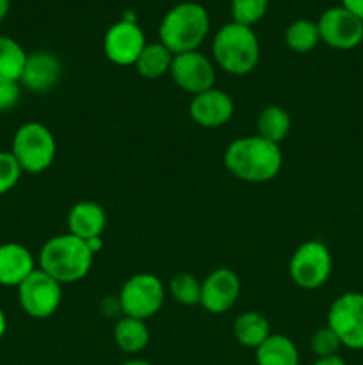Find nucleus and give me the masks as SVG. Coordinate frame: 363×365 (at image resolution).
<instances>
[{"label": "nucleus", "mask_w": 363, "mask_h": 365, "mask_svg": "<svg viewBox=\"0 0 363 365\" xmlns=\"http://www.w3.org/2000/svg\"><path fill=\"white\" fill-rule=\"evenodd\" d=\"M224 166L238 180L263 184L278 177L283 166L280 145L256 135L238 138L224 152Z\"/></svg>", "instance_id": "1"}, {"label": "nucleus", "mask_w": 363, "mask_h": 365, "mask_svg": "<svg viewBox=\"0 0 363 365\" xmlns=\"http://www.w3.org/2000/svg\"><path fill=\"white\" fill-rule=\"evenodd\" d=\"M210 31V16L198 2H182L171 7L159 27V41L173 56L194 52Z\"/></svg>", "instance_id": "2"}, {"label": "nucleus", "mask_w": 363, "mask_h": 365, "mask_svg": "<svg viewBox=\"0 0 363 365\" xmlns=\"http://www.w3.org/2000/svg\"><path fill=\"white\" fill-rule=\"evenodd\" d=\"M95 255L88 242L68 234L56 235L39 252V269L56 278L60 285L75 284L88 277Z\"/></svg>", "instance_id": "3"}, {"label": "nucleus", "mask_w": 363, "mask_h": 365, "mask_svg": "<svg viewBox=\"0 0 363 365\" xmlns=\"http://www.w3.org/2000/svg\"><path fill=\"white\" fill-rule=\"evenodd\" d=\"M212 53L221 70L235 77H244L258 64L260 43L251 27L230 21L214 36Z\"/></svg>", "instance_id": "4"}, {"label": "nucleus", "mask_w": 363, "mask_h": 365, "mask_svg": "<svg viewBox=\"0 0 363 365\" xmlns=\"http://www.w3.org/2000/svg\"><path fill=\"white\" fill-rule=\"evenodd\" d=\"M11 153L21 171L39 175L48 170L56 159V138L46 125L39 121H27L14 132Z\"/></svg>", "instance_id": "5"}, {"label": "nucleus", "mask_w": 363, "mask_h": 365, "mask_svg": "<svg viewBox=\"0 0 363 365\" xmlns=\"http://www.w3.org/2000/svg\"><path fill=\"white\" fill-rule=\"evenodd\" d=\"M117 299L123 316L146 321L162 309L166 302V285L152 273L134 274L123 284Z\"/></svg>", "instance_id": "6"}, {"label": "nucleus", "mask_w": 363, "mask_h": 365, "mask_svg": "<svg viewBox=\"0 0 363 365\" xmlns=\"http://www.w3.org/2000/svg\"><path fill=\"white\" fill-rule=\"evenodd\" d=\"M333 259L327 246L320 241H306L292 253L288 274L298 287L305 291L320 289L331 277Z\"/></svg>", "instance_id": "7"}, {"label": "nucleus", "mask_w": 363, "mask_h": 365, "mask_svg": "<svg viewBox=\"0 0 363 365\" xmlns=\"http://www.w3.org/2000/svg\"><path fill=\"white\" fill-rule=\"evenodd\" d=\"M16 289L21 310L34 319L52 317L63 299V289L59 282L39 267L28 274Z\"/></svg>", "instance_id": "8"}, {"label": "nucleus", "mask_w": 363, "mask_h": 365, "mask_svg": "<svg viewBox=\"0 0 363 365\" xmlns=\"http://www.w3.org/2000/svg\"><path fill=\"white\" fill-rule=\"evenodd\" d=\"M327 327L337 334L342 346L363 349V294L345 292L331 303L327 310Z\"/></svg>", "instance_id": "9"}, {"label": "nucleus", "mask_w": 363, "mask_h": 365, "mask_svg": "<svg viewBox=\"0 0 363 365\" xmlns=\"http://www.w3.org/2000/svg\"><path fill=\"white\" fill-rule=\"evenodd\" d=\"M320 41L337 50L356 48L363 41V21L345 7H330L320 14L319 21Z\"/></svg>", "instance_id": "10"}, {"label": "nucleus", "mask_w": 363, "mask_h": 365, "mask_svg": "<svg viewBox=\"0 0 363 365\" xmlns=\"http://www.w3.org/2000/svg\"><path fill=\"white\" fill-rule=\"evenodd\" d=\"M144 46V32L132 21H116L103 36V53L117 66H134Z\"/></svg>", "instance_id": "11"}, {"label": "nucleus", "mask_w": 363, "mask_h": 365, "mask_svg": "<svg viewBox=\"0 0 363 365\" xmlns=\"http://www.w3.org/2000/svg\"><path fill=\"white\" fill-rule=\"evenodd\" d=\"M169 75L178 88L184 89L185 93H191L192 96L212 89L216 82L214 64L198 50L174 56Z\"/></svg>", "instance_id": "12"}, {"label": "nucleus", "mask_w": 363, "mask_h": 365, "mask_svg": "<svg viewBox=\"0 0 363 365\" xmlns=\"http://www.w3.org/2000/svg\"><path fill=\"white\" fill-rule=\"evenodd\" d=\"M241 296V278L233 269L217 267L201 282L199 305L210 314H224L237 303Z\"/></svg>", "instance_id": "13"}, {"label": "nucleus", "mask_w": 363, "mask_h": 365, "mask_svg": "<svg viewBox=\"0 0 363 365\" xmlns=\"http://www.w3.org/2000/svg\"><path fill=\"white\" fill-rule=\"evenodd\" d=\"M233 98L216 88L194 95L189 103V116L203 128L223 127L233 118Z\"/></svg>", "instance_id": "14"}, {"label": "nucleus", "mask_w": 363, "mask_h": 365, "mask_svg": "<svg viewBox=\"0 0 363 365\" xmlns=\"http://www.w3.org/2000/svg\"><path fill=\"white\" fill-rule=\"evenodd\" d=\"M63 77V64L59 57L46 50L27 53L20 86L32 93H48L56 88Z\"/></svg>", "instance_id": "15"}, {"label": "nucleus", "mask_w": 363, "mask_h": 365, "mask_svg": "<svg viewBox=\"0 0 363 365\" xmlns=\"http://www.w3.org/2000/svg\"><path fill=\"white\" fill-rule=\"evenodd\" d=\"M38 269L34 255L18 242L0 245V285L18 287L25 278Z\"/></svg>", "instance_id": "16"}, {"label": "nucleus", "mask_w": 363, "mask_h": 365, "mask_svg": "<svg viewBox=\"0 0 363 365\" xmlns=\"http://www.w3.org/2000/svg\"><path fill=\"white\" fill-rule=\"evenodd\" d=\"M107 216L102 205L95 202H78L68 212V228L70 234L82 241L102 237L105 230Z\"/></svg>", "instance_id": "17"}, {"label": "nucleus", "mask_w": 363, "mask_h": 365, "mask_svg": "<svg viewBox=\"0 0 363 365\" xmlns=\"http://www.w3.org/2000/svg\"><path fill=\"white\" fill-rule=\"evenodd\" d=\"M256 365H299V351L287 335L270 334L255 349Z\"/></svg>", "instance_id": "18"}, {"label": "nucleus", "mask_w": 363, "mask_h": 365, "mask_svg": "<svg viewBox=\"0 0 363 365\" xmlns=\"http://www.w3.org/2000/svg\"><path fill=\"white\" fill-rule=\"evenodd\" d=\"M114 341L121 351L130 353V355L144 351L149 342V330L146 327V321L123 316L117 319L114 327Z\"/></svg>", "instance_id": "19"}, {"label": "nucleus", "mask_w": 363, "mask_h": 365, "mask_svg": "<svg viewBox=\"0 0 363 365\" xmlns=\"http://www.w3.org/2000/svg\"><path fill=\"white\" fill-rule=\"evenodd\" d=\"M233 335L244 348L256 349L270 335V324L260 312H242L233 323Z\"/></svg>", "instance_id": "20"}, {"label": "nucleus", "mask_w": 363, "mask_h": 365, "mask_svg": "<svg viewBox=\"0 0 363 365\" xmlns=\"http://www.w3.org/2000/svg\"><path fill=\"white\" fill-rule=\"evenodd\" d=\"M256 127H258L260 138L267 139V141L274 143V145H281L290 134L292 120L290 114L280 106H269L262 109L256 120Z\"/></svg>", "instance_id": "21"}, {"label": "nucleus", "mask_w": 363, "mask_h": 365, "mask_svg": "<svg viewBox=\"0 0 363 365\" xmlns=\"http://www.w3.org/2000/svg\"><path fill=\"white\" fill-rule=\"evenodd\" d=\"M173 53L162 45V43H146L144 50L141 52L139 59L135 61V70L144 78H160L169 73L171 64H173Z\"/></svg>", "instance_id": "22"}, {"label": "nucleus", "mask_w": 363, "mask_h": 365, "mask_svg": "<svg viewBox=\"0 0 363 365\" xmlns=\"http://www.w3.org/2000/svg\"><path fill=\"white\" fill-rule=\"evenodd\" d=\"M285 43H287V46L292 52H312V50L320 43L317 21L306 20V18L292 21L287 27V31H285Z\"/></svg>", "instance_id": "23"}, {"label": "nucleus", "mask_w": 363, "mask_h": 365, "mask_svg": "<svg viewBox=\"0 0 363 365\" xmlns=\"http://www.w3.org/2000/svg\"><path fill=\"white\" fill-rule=\"evenodd\" d=\"M27 53L18 41L0 36V81L20 82Z\"/></svg>", "instance_id": "24"}, {"label": "nucleus", "mask_w": 363, "mask_h": 365, "mask_svg": "<svg viewBox=\"0 0 363 365\" xmlns=\"http://www.w3.org/2000/svg\"><path fill=\"white\" fill-rule=\"evenodd\" d=\"M169 296L177 303L185 307L199 305L201 299V282L191 273H178L167 284Z\"/></svg>", "instance_id": "25"}, {"label": "nucleus", "mask_w": 363, "mask_h": 365, "mask_svg": "<svg viewBox=\"0 0 363 365\" xmlns=\"http://www.w3.org/2000/svg\"><path fill=\"white\" fill-rule=\"evenodd\" d=\"M269 9V0H231V21L244 27L258 24Z\"/></svg>", "instance_id": "26"}, {"label": "nucleus", "mask_w": 363, "mask_h": 365, "mask_svg": "<svg viewBox=\"0 0 363 365\" xmlns=\"http://www.w3.org/2000/svg\"><path fill=\"white\" fill-rule=\"evenodd\" d=\"M310 346H312V351L317 359H327V356L338 355V351H340L342 348V342L340 339L337 337V334L326 324V327L319 328V330L313 334Z\"/></svg>", "instance_id": "27"}, {"label": "nucleus", "mask_w": 363, "mask_h": 365, "mask_svg": "<svg viewBox=\"0 0 363 365\" xmlns=\"http://www.w3.org/2000/svg\"><path fill=\"white\" fill-rule=\"evenodd\" d=\"M21 168L11 152H0V196L9 192L21 177Z\"/></svg>", "instance_id": "28"}, {"label": "nucleus", "mask_w": 363, "mask_h": 365, "mask_svg": "<svg viewBox=\"0 0 363 365\" xmlns=\"http://www.w3.org/2000/svg\"><path fill=\"white\" fill-rule=\"evenodd\" d=\"M21 86L20 82L0 81V113L13 109L20 100Z\"/></svg>", "instance_id": "29"}, {"label": "nucleus", "mask_w": 363, "mask_h": 365, "mask_svg": "<svg viewBox=\"0 0 363 365\" xmlns=\"http://www.w3.org/2000/svg\"><path fill=\"white\" fill-rule=\"evenodd\" d=\"M342 7L351 11L354 16H358L363 21V0H342Z\"/></svg>", "instance_id": "30"}, {"label": "nucleus", "mask_w": 363, "mask_h": 365, "mask_svg": "<svg viewBox=\"0 0 363 365\" xmlns=\"http://www.w3.org/2000/svg\"><path fill=\"white\" fill-rule=\"evenodd\" d=\"M313 365H347L342 356H327V359H317Z\"/></svg>", "instance_id": "31"}, {"label": "nucleus", "mask_w": 363, "mask_h": 365, "mask_svg": "<svg viewBox=\"0 0 363 365\" xmlns=\"http://www.w3.org/2000/svg\"><path fill=\"white\" fill-rule=\"evenodd\" d=\"M11 9V0H0V21L7 16Z\"/></svg>", "instance_id": "32"}, {"label": "nucleus", "mask_w": 363, "mask_h": 365, "mask_svg": "<svg viewBox=\"0 0 363 365\" xmlns=\"http://www.w3.org/2000/svg\"><path fill=\"white\" fill-rule=\"evenodd\" d=\"M6 330H7L6 314H4V310L0 309V341H2V337H4V335H6Z\"/></svg>", "instance_id": "33"}, {"label": "nucleus", "mask_w": 363, "mask_h": 365, "mask_svg": "<svg viewBox=\"0 0 363 365\" xmlns=\"http://www.w3.org/2000/svg\"><path fill=\"white\" fill-rule=\"evenodd\" d=\"M121 365H152L149 362H146V360H139V359H134V360H128V362L121 364Z\"/></svg>", "instance_id": "34"}]
</instances>
